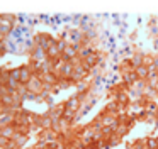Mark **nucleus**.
I'll use <instances>...</instances> for the list:
<instances>
[{"label": "nucleus", "mask_w": 158, "mask_h": 149, "mask_svg": "<svg viewBox=\"0 0 158 149\" xmlns=\"http://www.w3.org/2000/svg\"><path fill=\"white\" fill-rule=\"evenodd\" d=\"M126 149H158V129L126 141Z\"/></svg>", "instance_id": "obj_4"}, {"label": "nucleus", "mask_w": 158, "mask_h": 149, "mask_svg": "<svg viewBox=\"0 0 158 149\" xmlns=\"http://www.w3.org/2000/svg\"><path fill=\"white\" fill-rule=\"evenodd\" d=\"M153 51L158 54V32L153 34Z\"/></svg>", "instance_id": "obj_5"}, {"label": "nucleus", "mask_w": 158, "mask_h": 149, "mask_svg": "<svg viewBox=\"0 0 158 149\" xmlns=\"http://www.w3.org/2000/svg\"><path fill=\"white\" fill-rule=\"evenodd\" d=\"M139 124L158 125V54L136 49L117 64V80L94 117L77 124L56 149H110Z\"/></svg>", "instance_id": "obj_2"}, {"label": "nucleus", "mask_w": 158, "mask_h": 149, "mask_svg": "<svg viewBox=\"0 0 158 149\" xmlns=\"http://www.w3.org/2000/svg\"><path fill=\"white\" fill-rule=\"evenodd\" d=\"M19 17L15 14H0V59L7 53V39L15 27Z\"/></svg>", "instance_id": "obj_3"}, {"label": "nucleus", "mask_w": 158, "mask_h": 149, "mask_svg": "<svg viewBox=\"0 0 158 149\" xmlns=\"http://www.w3.org/2000/svg\"><path fill=\"white\" fill-rule=\"evenodd\" d=\"M107 63L87 27L36 32L19 64H0V149H56L89 108Z\"/></svg>", "instance_id": "obj_1"}]
</instances>
